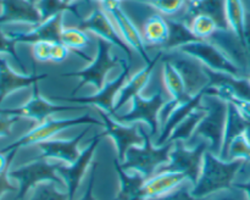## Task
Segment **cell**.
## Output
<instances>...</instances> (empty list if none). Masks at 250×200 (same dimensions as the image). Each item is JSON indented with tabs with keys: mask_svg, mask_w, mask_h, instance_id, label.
<instances>
[{
	"mask_svg": "<svg viewBox=\"0 0 250 200\" xmlns=\"http://www.w3.org/2000/svg\"><path fill=\"white\" fill-rule=\"evenodd\" d=\"M244 163L246 161L239 159L222 160L208 150L204 155L202 172L190 193L197 198H208L222 190L231 189L237 173Z\"/></svg>",
	"mask_w": 250,
	"mask_h": 200,
	"instance_id": "cell-1",
	"label": "cell"
},
{
	"mask_svg": "<svg viewBox=\"0 0 250 200\" xmlns=\"http://www.w3.org/2000/svg\"><path fill=\"white\" fill-rule=\"evenodd\" d=\"M139 129L143 136V144L134 145L127 150L125 160L121 162L124 170H133L139 172L148 180L156 173L161 166L170 161V153L173 148L172 141H167L164 145H153L151 137L139 124Z\"/></svg>",
	"mask_w": 250,
	"mask_h": 200,
	"instance_id": "cell-2",
	"label": "cell"
},
{
	"mask_svg": "<svg viewBox=\"0 0 250 200\" xmlns=\"http://www.w3.org/2000/svg\"><path fill=\"white\" fill-rule=\"evenodd\" d=\"M229 102L217 97L205 95L203 97L200 107L205 111V116L198 123L192 138L207 139L209 141V151L220 156L224 144L225 127L227 120Z\"/></svg>",
	"mask_w": 250,
	"mask_h": 200,
	"instance_id": "cell-3",
	"label": "cell"
},
{
	"mask_svg": "<svg viewBox=\"0 0 250 200\" xmlns=\"http://www.w3.org/2000/svg\"><path fill=\"white\" fill-rule=\"evenodd\" d=\"M98 40V54L97 58L90 62L89 66L82 68L75 72L62 73V77H78L81 78V82L78 87L73 89L72 95H75L84 84H93L98 90L102 89L105 85L106 76L112 68L116 66L122 65L124 60L116 56H112L111 46L112 44L106 41L105 39L97 37Z\"/></svg>",
	"mask_w": 250,
	"mask_h": 200,
	"instance_id": "cell-4",
	"label": "cell"
},
{
	"mask_svg": "<svg viewBox=\"0 0 250 200\" xmlns=\"http://www.w3.org/2000/svg\"><path fill=\"white\" fill-rule=\"evenodd\" d=\"M209 150V141H199L198 145L189 149L183 145L182 140L173 141V148L170 153V161L161 166L158 172H178L187 177L193 185L197 183L202 172L205 153Z\"/></svg>",
	"mask_w": 250,
	"mask_h": 200,
	"instance_id": "cell-5",
	"label": "cell"
},
{
	"mask_svg": "<svg viewBox=\"0 0 250 200\" xmlns=\"http://www.w3.org/2000/svg\"><path fill=\"white\" fill-rule=\"evenodd\" d=\"M59 163L49 162L48 159L38 158L28 163L9 171V177L19 182V193L16 199H23L27 193L37 185L45 182L65 185L62 178L58 173Z\"/></svg>",
	"mask_w": 250,
	"mask_h": 200,
	"instance_id": "cell-6",
	"label": "cell"
},
{
	"mask_svg": "<svg viewBox=\"0 0 250 200\" xmlns=\"http://www.w3.org/2000/svg\"><path fill=\"white\" fill-rule=\"evenodd\" d=\"M80 124H98V126H103V122L102 120H98L97 117H93L92 115L87 114L78 117H72V119L46 120V121L42 122L38 126L34 127L33 129L27 132L26 134L20 137L14 143L2 148L0 153L6 154L11 150H19L20 148H24V146L33 145V144H38L41 141L48 140V139H50L51 137L55 136L59 132L71 128V127L80 126Z\"/></svg>",
	"mask_w": 250,
	"mask_h": 200,
	"instance_id": "cell-7",
	"label": "cell"
},
{
	"mask_svg": "<svg viewBox=\"0 0 250 200\" xmlns=\"http://www.w3.org/2000/svg\"><path fill=\"white\" fill-rule=\"evenodd\" d=\"M163 61H168L182 77L187 94L195 97L209 85L210 80L205 71V66L193 56L181 53L180 50H163Z\"/></svg>",
	"mask_w": 250,
	"mask_h": 200,
	"instance_id": "cell-8",
	"label": "cell"
},
{
	"mask_svg": "<svg viewBox=\"0 0 250 200\" xmlns=\"http://www.w3.org/2000/svg\"><path fill=\"white\" fill-rule=\"evenodd\" d=\"M167 99L163 88H159L150 98H143L141 94L136 95L132 99V107L128 112L124 115L115 114L114 119L122 123H136L138 121L146 122L150 128V137L156 136L161 128L159 121V114Z\"/></svg>",
	"mask_w": 250,
	"mask_h": 200,
	"instance_id": "cell-9",
	"label": "cell"
},
{
	"mask_svg": "<svg viewBox=\"0 0 250 200\" xmlns=\"http://www.w3.org/2000/svg\"><path fill=\"white\" fill-rule=\"evenodd\" d=\"M131 63L132 62H129V61L124 60L121 65V73L114 80L105 83L104 87L100 90H98V93H95V94L88 95V97H76V95H72V97H50V100H54V101H65L70 102V104L85 105V106L92 105V106L104 110L105 112L114 116L115 114H117L115 111V101H116V98L121 88L124 87L125 83L129 78Z\"/></svg>",
	"mask_w": 250,
	"mask_h": 200,
	"instance_id": "cell-10",
	"label": "cell"
},
{
	"mask_svg": "<svg viewBox=\"0 0 250 200\" xmlns=\"http://www.w3.org/2000/svg\"><path fill=\"white\" fill-rule=\"evenodd\" d=\"M177 50L189 56H193L194 59L199 60L205 67L210 68L212 71L229 73V75L238 76V77L244 76L241 68L219 46H216L209 40L193 41V43L187 44V45L181 46Z\"/></svg>",
	"mask_w": 250,
	"mask_h": 200,
	"instance_id": "cell-11",
	"label": "cell"
},
{
	"mask_svg": "<svg viewBox=\"0 0 250 200\" xmlns=\"http://www.w3.org/2000/svg\"><path fill=\"white\" fill-rule=\"evenodd\" d=\"M85 109V105H77V104H55L51 102L50 100H46L39 93L38 83L33 84V93L32 98L23 104L22 106L14 107V109H0V114L10 115V116L17 117H26V119H32L37 121L38 123L46 121L48 117L53 116L54 114L63 111H75V110Z\"/></svg>",
	"mask_w": 250,
	"mask_h": 200,
	"instance_id": "cell-12",
	"label": "cell"
},
{
	"mask_svg": "<svg viewBox=\"0 0 250 200\" xmlns=\"http://www.w3.org/2000/svg\"><path fill=\"white\" fill-rule=\"evenodd\" d=\"M77 27H80V28H82L85 32H92V33H94L99 38L105 39L106 41L111 43L112 45L121 49L127 55V59H128L129 62H132L134 50L125 41V39L122 38L120 32L117 31L116 26L112 22V20L110 19L106 11L103 9L102 5L99 7H97L89 16L81 20Z\"/></svg>",
	"mask_w": 250,
	"mask_h": 200,
	"instance_id": "cell-13",
	"label": "cell"
},
{
	"mask_svg": "<svg viewBox=\"0 0 250 200\" xmlns=\"http://www.w3.org/2000/svg\"><path fill=\"white\" fill-rule=\"evenodd\" d=\"M102 7L106 11V14L109 15L110 19L112 20V22L115 23V26H116L117 31H119L120 34L122 36V38L125 39V41H126L136 53H138L139 56H142V59L146 61V63L150 62L151 59L149 58L148 55L146 44V41H144L143 37H142L141 31H139L138 27L136 26V23H134L133 20L131 19V16L122 9L121 2H104V4H102Z\"/></svg>",
	"mask_w": 250,
	"mask_h": 200,
	"instance_id": "cell-14",
	"label": "cell"
},
{
	"mask_svg": "<svg viewBox=\"0 0 250 200\" xmlns=\"http://www.w3.org/2000/svg\"><path fill=\"white\" fill-rule=\"evenodd\" d=\"M105 136H106L105 132L95 134L92 140H90L89 145L80 154V156H78L75 162L67 163V165H61V163L58 165V173L65 182L68 200H75L76 193H77L81 182H82L83 177L87 172V168L89 167L90 162H92L95 150H97L98 145H99V143Z\"/></svg>",
	"mask_w": 250,
	"mask_h": 200,
	"instance_id": "cell-15",
	"label": "cell"
},
{
	"mask_svg": "<svg viewBox=\"0 0 250 200\" xmlns=\"http://www.w3.org/2000/svg\"><path fill=\"white\" fill-rule=\"evenodd\" d=\"M97 112L102 119L103 127L105 128L104 132L106 133V136H109L114 140L117 149V154H119V160L120 162H122L125 160L127 150L131 146L143 144L144 139L141 133V129H139V124L122 123L102 109H97Z\"/></svg>",
	"mask_w": 250,
	"mask_h": 200,
	"instance_id": "cell-16",
	"label": "cell"
},
{
	"mask_svg": "<svg viewBox=\"0 0 250 200\" xmlns=\"http://www.w3.org/2000/svg\"><path fill=\"white\" fill-rule=\"evenodd\" d=\"M197 15L209 16L216 22L220 29H231L226 14V0H188L185 9L173 19L185 22L189 26Z\"/></svg>",
	"mask_w": 250,
	"mask_h": 200,
	"instance_id": "cell-17",
	"label": "cell"
},
{
	"mask_svg": "<svg viewBox=\"0 0 250 200\" xmlns=\"http://www.w3.org/2000/svg\"><path fill=\"white\" fill-rule=\"evenodd\" d=\"M63 12L55 15L34 26L27 32H7V36L16 43L34 44L37 41H60Z\"/></svg>",
	"mask_w": 250,
	"mask_h": 200,
	"instance_id": "cell-18",
	"label": "cell"
},
{
	"mask_svg": "<svg viewBox=\"0 0 250 200\" xmlns=\"http://www.w3.org/2000/svg\"><path fill=\"white\" fill-rule=\"evenodd\" d=\"M212 44L219 46L243 72V75L248 76L250 73V61L247 55L246 48L242 39L234 33L232 29H217L211 38L209 39Z\"/></svg>",
	"mask_w": 250,
	"mask_h": 200,
	"instance_id": "cell-19",
	"label": "cell"
},
{
	"mask_svg": "<svg viewBox=\"0 0 250 200\" xmlns=\"http://www.w3.org/2000/svg\"><path fill=\"white\" fill-rule=\"evenodd\" d=\"M0 26L15 22L37 26L43 22L34 0H0Z\"/></svg>",
	"mask_w": 250,
	"mask_h": 200,
	"instance_id": "cell-20",
	"label": "cell"
},
{
	"mask_svg": "<svg viewBox=\"0 0 250 200\" xmlns=\"http://www.w3.org/2000/svg\"><path fill=\"white\" fill-rule=\"evenodd\" d=\"M88 128L83 129L80 134L73 137L72 139H55V140H44L37 144L39 150L42 151V159H56L66 163H72L80 156V143L83 137L87 134Z\"/></svg>",
	"mask_w": 250,
	"mask_h": 200,
	"instance_id": "cell-21",
	"label": "cell"
},
{
	"mask_svg": "<svg viewBox=\"0 0 250 200\" xmlns=\"http://www.w3.org/2000/svg\"><path fill=\"white\" fill-rule=\"evenodd\" d=\"M45 78H48L46 73L38 75V73L33 72L32 75H27V73L20 75L10 67L6 59L0 56V105L4 101L5 98L11 93L31 87Z\"/></svg>",
	"mask_w": 250,
	"mask_h": 200,
	"instance_id": "cell-22",
	"label": "cell"
},
{
	"mask_svg": "<svg viewBox=\"0 0 250 200\" xmlns=\"http://www.w3.org/2000/svg\"><path fill=\"white\" fill-rule=\"evenodd\" d=\"M161 56H163V50L159 51L155 58L151 59L150 62L146 63V66L142 70H139L136 75H133L132 77H129L127 80V82L121 88V90H120L119 95L116 98V101H115V111L117 112L129 100L133 99L136 95L141 94L143 88L148 84L154 68L158 65L159 61L161 60Z\"/></svg>",
	"mask_w": 250,
	"mask_h": 200,
	"instance_id": "cell-23",
	"label": "cell"
},
{
	"mask_svg": "<svg viewBox=\"0 0 250 200\" xmlns=\"http://www.w3.org/2000/svg\"><path fill=\"white\" fill-rule=\"evenodd\" d=\"M115 170L120 180V189L114 200H146L144 193V183L146 178L139 172L134 171L133 175H128L124 170L120 160H114Z\"/></svg>",
	"mask_w": 250,
	"mask_h": 200,
	"instance_id": "cell-24",
	"label": "cell"
},
{
	"mask_svg": "<svg viewBox=\"0 0 250 200\" xmlns=\"http://www.w3.org/2000/svg\"><path fill=\"white\" fill-rule=\"evenodd\" d=\"M139 31L146 45L163 48L168 37L167 20L163 14L153 9L150 14L143 19Z\"/></svg>",
	"mask_w": 250,
	"mask_h": 200,
	"instance_id": "cell-25",
	"label": "cell"
},
{
	"mask_svg": "<svg viewBox=\"0 0 250 200\" xmlns=\"http://www.w3.org/2000/svg\"><path fill=\"white\" fill-rule=\"evenodd\" d=\"M203 97H204V90L200 92L199 94L195 95V97L190 98L188 101L182 102V104H180L178 106H176L175 109H173V111L171 112L165 123L161 126L160 136L156 139L155 145H164L165 143H167L168 138H170L173 129H175L176 127H177L178 124L190 114V112H193L195 109H198V107L200 106Z\"/></svg>",
	"mask_w": 250,
	"mask_h": 200,
	"instance_id": "cell-26",
	"label": "cell"
},
{
	"mask_svg": "<svg viewBox=\"0 0 250 200\" xmlns=\"http://www.w3.org/2000/svg\"><path fill=\"white\" fill-rule=\"evenodd\" d=\"M187 180L185 175L178 172H158L144 183V193L148 198H158L172 192L175 188Z\"/></svg>",
	"mask_w": 250,
	"mask_h": 200,
	"instance_id": "cell-27",
	"label": "cell"
},
{
	"mask_svg": "<svg viewBox=\"0 0 250 200\" xmlns=\"http://www.w3.org/2000/svg\"><path fill=\"white\" fill-rule=\"evenodd\" d=\"M247 119L246 115L238 109L234 104L229 102L227 106V120L226 127H225V136H224V144H222V150L220 154V158L222 160H227V154H229V145L232 141L239 136H244L246 131Z\"/></svg>",
	"mask_w": 250,
	"mask_h": 200,
	"instance_id": "cell-28",
	"label": "cell"
},
{
	"mask_svg": "<svg viewBox=\"0 0 250 200\" xmlns=\"http://www.w3.org/2000/svg\"><path fill=\"white\" fill-rule=\"evenodd\" d=\"M166 20L168 24V37L165 45L163 46V50H177L181 46L200 40L187 23L173 17H166Z\"/></svg>",
	"mask_w": 250,
	"mask_h": 200,
	"instance_id": "cell-29",
	"label": "cell"
},
{
	"mask_svg": "<svg viewBox=\"0 0 250 200\" xmlns=\"http://www.w3.org/2000/svg\"><path fill=\"white\" fill-rule=\"evenodd\" d=\"M163 77L164 85H165L168 94L171 95V99L177 100L181 104L188 101L190 99V97L186 92L185 83H183L182 77H181L177 70L168 61H164Z\"/></svg>",
	"mask_w": 250,
	"mask_h": 200,
	"instance_id": "cell-30",
	"label": "cell"
},
{
	"mask_svg": "<svg viewBox=\"0 0 250 200\" xmlns=\"http://www.w3.org/2000/svg\"><path fill=\"white\" fill-rule=\"evenodd\" d=\"M205 116V111L202 109V107H198L194 111L190 112L177 127L172 131L170 138H168L167 141H177L182 140L186 141L188 139H190L193 137V133H194L195 128H197L198 123L202 121L203 117Z\"/></svg>",
	"mask_w": 250,
	"mask_h": 200,
	"instance_id": "cell-31",
	"label": "cell"
},
{
	"mask_svg": "<svg viewBox=\"0 0 250 200\" xmlns=\"http://www.w3.org/2000/svg\"><path fill=\"white\" fill-rule=\"evenodd\" d=\"M226 14L229 28L243 39L244 26H246L247 12L242 0H226ZM243 41V40H242Z\"/></svg>",
	"mask_w": 250,
	"mask_h": 200,
	"instance_id": "cell-32",
	"label": "cell"
},
{
	"mask_svg": "<svg viewBox=\"0 0 250 200\" xmlns=\"http://www.w3.org/2000/svg\"><path fill=\"white\" fill-rule=\"evenodd\" d=\"M60 41L65 44L71 51L81 50L89 43V37H88L87 32L77 26L63 27Z\"/></svg>",
	"mask_w": 250,
	"mask_h": 200,
	"instance_id": "cell-33",
	"label": "cell"
},
{
	"mask_svg": "<svg viewBox=\"0 0 250 200\" xmlns=\"http://www.w3.org/2000/svg\"><path fill=\"white\" fill-rule=\"evenodd\" d=\"M190 29L193 33L200 39V40H209L212 34L217 31L219 26L216 22L209 16L205 15H197L189 23Z\"/></svg>",
	"mask_w": 250,
	"mask_h": 200,
	"instance_id": "cell-34",
	"label": "cell"
},
{
	"mask_svg": "<svg viewBox=\"0 0 250 200\" xmlns=\"http://www.w3.org/2000/svg\"><path fill=\"white\" fill-rule=\"evenodd\" d=\"M146 2V5L153 7L154 10L159 11L166 17L177 16L185 6L187 5L188 0H148Z\"/></svg>",
	"mask_w": 250,
	"mask_h": 200,
	"instance_id": "cell-35",
	"label": "cell"
},
{
	"mask_svg": "<svg viewBox=\"0 0 250 200\" xmlns=\"http://www.w3.org/2000/svg\"><path fill=\"white\" fill-rule=\"evenodd\" d=\"M29 200H68L67 192H60L55 183L45 182L37 185Z\"/></svg>",
	"mask_w": 250,
	"mask_h": 200,
	"instance_id": "cell-36",
	"label": "cell"
},
{
	"mask_svg": "<svg viewBox=\"0 0 250 200\" xmlns=\"http://www.w3.org/2000/svg\"><path fill=\"white\" fill-rule=\"evenodd\" d=\"M36 6L43 21L60 14V12L66 11V10L72 12L71 7L66 6L62 0H37Z\"/></svg>",
	"mask_w": 250,
	"mask_h": 200,
	"instance_id": "cell-37",
	"label": "cell"
},
{
	"mask_svg": "<svg viewBox=\"0 0 250 200\" xmlns=\"http://www.w3.org/2000/svg\"><path fill=\"white\" fill-rule=\"evenodd\" d=\"M236 159L244 160L246 162L250 161V143L244 136H239L229 145L227 160H236Z\"/></svg>",
	"mask_w": 250,
	"mask_h": 200,
	"instance_id": "cell-38",
	"label": "cell"
},
{
	"mask_svg": "<svg viewBox=\"0 0 250 200\" xmlns=\"http://www.w3.org/2000/svg\"><path fill=\"white\" fill-rule=\"evenodd\" d=\"M0 54H7V55L11 56L15 61H16L17 65L20 66V68L22 70V72L26 73V68H24L23 62L20 59L19 54L16 51V41L12 40L7 33H5L2 31L1 26H0Z\"/></svg>",
	"mask_w": 250,
	"mask_h": 200,
	"instance_id": "cell-39",
	"label": "cell"
},
{
	"mask_svg": "<svg viewBox=\"0 0 250 200\" xmlns=\"http://www.w3.org/2000/svg\"><path fill=\"white\" fill-rule=\"evenodd\" d=\"M146 200H209L208 198H197L190 193L188 185H178L172 192L158 198H148Z\"/></svg>",
	"mask_w": 250,
	"mask_h": 200,
	"instance_id": "cell-40",
	"label": "cell"
},
{
	"mask_svg": "<svg viewBox=\"0 0 250 200\" xmlns=\"http://www.w3.org/2000/svg\"><path fill=\"white\" fill-rule=\"evenodd\" d=\"M54 41H37L32 44V55L38 62H48L51 58V46Z\"/></svg>",
	"mask_w": 250,
	"mask_h": 200,
	"instance_id": "cell-41",
	"label": "cell"
},
{
	"mask_svg": "<svg viewBox=\"0 0 250 200\" xmlns=\"http://www.w3.org/2000/svg\"><path fill=\"white\" fill-rule=\"evenodd\" d=\"M70 49L62 44L61 41H54L53 46H51V58L50 61L51 62H62L67 59L68 54H70Z\"/></svg>",
	"mask_w": 250,
	"mask_h": 200,
	"instance_id": "cell-42",
	"label": "cell"
},
{
	"mask_svg": "<svg viewBox=\"0 0 250 200\" xmlns=\"http://www.w3.org/2000/svg\"><path fill=\"white\" fill-rule=\"evenodd\" d=\"M20 120L17 116H10V115L0 114V138H5L11 134L12 126Z\"/></svg>",
	"mask_w": 250,
	"mask_h": 200,
	"instance_id": "cell-43",
	"label": "cell"
},
{
	"mask_svg": "<svg viewBox=\"0 0 250 200\" xmlns=\"http://www.w3.org/2000/svg\"><path fill=\"white\" fill-rule=\"evenodd\" d=\"M97 167H98V162H93L92 163V168H90L89 182H88L87 188H85L84 193H83V195L81 197L80 200H95L93 189H94V182H95V173H97Z\"/></svg>",
	"mask_w": 250,
	"mask_h": 200,
	"instance_id": "cell-44",
	"label": "cell"
},
{
	"mask_svg": "<svg viewBox=\"0 0 250 200\" xmlns=\"http://www.w3.org/2000/svg\"><path fill=\"white\" fill-rule=\"evenodd\" d=\"M9 170L5 171L4 173L0 175V198L4 194L9 192H15V190H19V188L15 187L9 180Z\"/></svg>",
	"mask_w": 250,
	"mask_h": 200,
	"instance_id": "cell-45",
	"label": "cell"
},
{
	"mask_svg": "<svg viewBox=\"0 0 250 200\" xmlns=\"http://www.w3.org/2000/svg\"><path fill=\"white\" fill-rule=\"evenodd\" d=\"M16 153H17V150H11L6 154L0 153V175H1V173H4L5 171L9 170L10 165H11L12 159L15 158Z\"/></svg>",
	"mask_w": 250,
	"mask_h": 200,
	"instance_id": "cell-46",
	"label": "cell"
},
{
	"mask_svg": "<svg viewBox=\"0 0 250 200\" xmlns=\"http://www.w3.org/2000/svg\"><path fill=\"white\" fill-rule=\"evenodd\" d=\"M243 44L244 48H246L247 55H248L249 61H250V14L247 12V19H246V26H244V32H243Z\"/></svg>",
	"mask_w": 250,
	"mask_h": 200,
	"instance_id": "cell-47",
	"label": "cell"
},
{
	"mask_svg": "<svg viewBox=\"0 0 250 200\" xmlns=\"http://www.w3.org/2000/svg\"><path fill=\"white\" fill-rule=\"evenodd\" d=\"M227 102H232V104L236 105L244 115L250 117V101H246V100H239V99H234V98H231L229 99Z\"/></svg>",
	"mask_w": 250,
	"mask_h": 200,
	"instance_id": "cell-48",
	"label": "cell"
},
{
	"mask_svg": "<svg viewBox=\"0 0 250 200\" xmlns=\"http://www.w3.org/2000/svg\"><path fill=\"white\" fill-rule=\"evenodd\" d=\"M233 187L237 188V189L243 190V192L247 194V198H248V200H250V180H247V182L234 183Z\"/></svg>",
	"mask_w": 250,
	"mask_h": 200,
	"instance_id": "cell-49",
	"label": "cell"
},
{
	"mask_svg": "<svg viewBox=\"0 0 250 200\" xmlns=\"http://www.w3.org/2000/svg\"><path fill=\"white\" fill-rule=\"evenodd\" d=\"M209 200H211L209 198ZM212 200H239L236 195L229 194V193H225V194H219L217 197H215Z\"/></svg>",
	"mask_w": 250,
	"mask_h": 200,
	"instance_id": "cell-50",
	"label": "cell"
},
{
	"mask_svg": "<svg viewBox=\"0 0 250 200\" xmlns=\"http://www.w3.org/2000/svg\"><path fill=\"white\" fill-rule=\"evenodd\" d=\"M246 119H247V124H246V131H244V137H246L247 140L250 143V117H248L246 115Z\"/></svg>",
	"mask_w": 250,
	"mask_h": 200,
	"instance_id": "cell-51",
	"label": "cell"
},
{
	"mask_svg": "<svg viewBox=\"0 0 250 200\" xmlns=\"http://www.w3.org/2000/svg\"><path fill=\"white\" fill-rule=\"evenodd\" d=\"M75 1L76 0H62V2L63 4L66 5V6H68V7H71V10H72V12L75 15H77V10L75 9L76 7V5H75Z\"/></svg>",
	"mask_w": 250,
	"mask_h": 200,
	"instance_id": "cell-52",
	"label": "cell"
},
{
	"mask_svg": "<svg viewBox=\"0 0 250 200\" xmlns=\"http://www.w3.org/2000/svg\"><path fill=\"white\" fill-rule=\"evenodd\" d=\"M247 77H248V78H249V80H250V73H249V75H248V76H247Z\"/></svg>",
	"mask_w": 250,
	"mask_h": 200,
	"instance_id": "cell-53",
	"label": "cell"
}]
</instances>
